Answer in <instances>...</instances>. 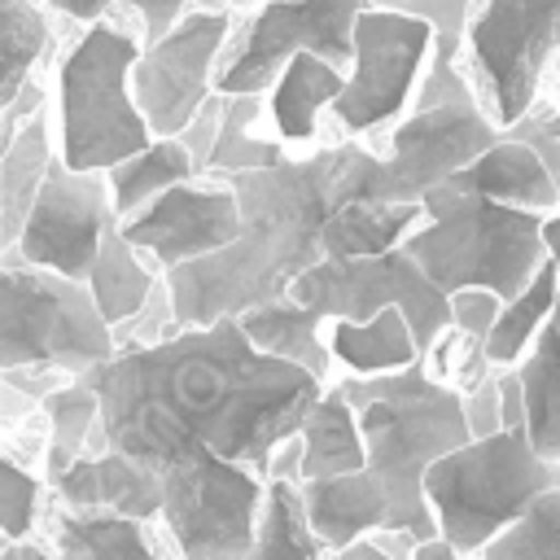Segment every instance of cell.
I'll use <instances>...</instances> for the list:
<instances>
[{
  "label": "cell",
  "mask_w": 560,
  "mask_h": 560,
  "mask_svg": "<svg viewBox=\"0 0 560 560\" xmlns=\"http://www.w3.org/2000/svg\"><path fill=\"white\" fill-rule=\"evenodd\" d=\"M477 560H560V490L542 494Z\"/></svg>",
  "instance_id": "d590c367"
},
{
  "label": "cell",
  "mask_w": 560,
  "mask_h": 560,
  "mask_svg": "<svg viewBox=\"0 0 560 560\" xmlns=\"http://www.w3.org/2000/svg\"><path fill=\"white\" fill-rule=\"evenodd\" d=\"M424 223V206H385V201H346L324 228V258H381L407 245Z\"/></svg>",
  "instance_id": "4316f807"
},
{
  "label": "cell",
  "mask_w": 560,
  "mask_h": 560,
  "mask_svg": "<svg viewBox=\"0 0 560 560\" xmlns=\"http://www.w3.org/2000/svg\"><path fill=\"white\" fill-rule=\"evenodd\" d=\"M0 560H57L52 542H39V538H22V542H4Z\"/></svg>",
  "instance_id": "7bdbcfd3"
},
{
  "label": "cell",
  "mask_w": 560,
  "mask_h": 560,
  "mask_svg": "<svg viewBox=\"0 0 560 560\" xmlns=\"http://www.w3.org/2000/svg\"><path fill=\"white\" fill-rule=\"evenodd\" d=\"M499 311H503V298L490 293V289H459V293H451V328L472 337V341H481V346H486Z\"/></svg>",
  "instance_id": "f35d334b"
},
{
  "label": "cell",
  "mask_w": 560,
  "mask_h": 560,
  "mask_svg": "<svg viewBox=\"0 0 560 560\" xmlns=\"http://www.w3.org/2000/svg\"><path fill=\"white\" fill-rule=\"evenodd\" d=\"M376 0H262L223 52L214 74L219 96H267L284 66L302 52H315L350 74L354 66V26L359 13Z\"/></svg>",
  "instance_id": "9c48e42d"
},
{
  "label": "cell",
  "mask_w": 560,
  "mask_h": 560,
  "mask_svg": "<svg viewBox=\"0 0 560 560\" xmlns=\"http://www.w3.org/2000/svg\"><path fill=\"white\" fill-rule=\"evenodd\" d=\"M542 236H547V254H551V262L560 267V210H556V214H547Z\"/></svg>",
  "instance_id": "bcb514c9"
},
{
  "label": "cell",
  "mask_w": 560,
  "mask_h": 560,
  "mask_svg": "<svg viewBox=\"0 0 560 560\" xmlns=\"http://www.w3.org/2000/svg\"><path fill=\"white\" fill-rule=\"evenodd\" d=\"M57 560H171L175 547L162 542L149 521L118 512H66L57 508L48 534Z\"/></svg>",
  "instance_id": "7402d4cb"
},
{
  "label": "cell",
  "mask_w": 560,
  "mask_h": 560,
  "mask_svg": "<svg viewBox=\"0 0 560 560\" xmlns=\"http://www.w3.org/2000/svg\"><path fill=\"white\" fill-rule=\"evenodd\" d=\"M298 438L306 451L302 455V481H328V477H346V472L368 468L363 424H359V411L350 407V398L341 394V385H328L319 394V402L302 420Z\"/></svg>",
  "instance_id": "d4e9b609"
},
{
  "label": "cell",
  "mask_w": 560,
  "mask_h": 560,
  "mask_svg": "<svg viewBox=\"0 0 560 560\" xmlns=\"http://www.w3.org/2000/svg\"><path fill=\"white\" fill-rule=\"evenodd\" d=\"M44 503V481L39 472H26L18 459L0 464V521H4V538L22 542L35 525H39V508Z\"/></svg>",
  "instance_id": "8d00e7d4"
},
{
  "label": "cell",
  "mask_w": 560,
  "mask_h": 560,
  "mask_svg": "<svg viewBox=\"0 0 560 560\" xmlns=\"http://www.w3.org/2000/svg\"><path fill=\"white\" fill-rule=\"evenodd\" d=\"M262 101L267 96H223V127H219V144L210 153L206 175L236 179V175H249V171L280 166L289 158L276 136H258Z\"/></svg>",
  "instance_id": "1f68e13d"
},
{
  "label": "cell",
  "mask_w": 560,
  "mask_h": 560,
  "mask_svg": "<svg viewBox=\"0 0 560 560\" xmlns=\"http://www.w3.org/2000/svg\"><path fill=\"white\" fill-rule=\"evenodd\" d=\"M468 83L508 131L538 105V83L560 52V0H477L468 18Z\"/></svg>",
  "instance_id": "30bf717a"
},
{
  "label": "cell",
  "mask_w": 560,
  "mask_h": 560,
  "mask_svg": "<svg viewBox=\"0 0 560 560\" xmlns=\"http://www.w3.org/2000/svg\"><path fill=\"white\" fill-rule=\"evenodd\" d=\"M57 162V122L48 114L26 118L9 140H0V245L13 249L22 223Z\"/></svg>",
  "instance_id": "ffe728a7"
},
{
  "label": "cell",
  "mask_w": 560,
  "mask_h": 560,
  "mask_svg": "<svg viewBox=\"0 0 560 560\" xmlns=\"http://www.w3.org/2000/svg\"><path fill=\"white\" fill-rule=\"evenodd\" d=\"M372 166V149L332 144L236 175L232 188L241 197V236L223 254L166 271L179 328H210L289 298L293 280L324 262L328 219L346 201H368Z\"/></svg>",
  "instance_id": "7a4b0ae2"
},
{
  "label": "cell",
  "mask_w": 560,
  "mask_h": 560,
  "mask_svg": "<svg viewBox=\"0 0 560 560\" xmlns=\"http://www.w3.org/2000/svg\"><path fill=\"white\" fill-rule=\"evenodd\" d=\"M118 228L166 276L175 267L223 254L241 236V197H236L232 179L201 175L192 184H179V188L162 192L153 206L122 219Z\"/></svg>",
  "instance_id": "2e32d148"
},
{
  "label": "cell",
  "mask_w": 560,
  "mask_h": 560,
  "mask_svg": "<svg viewBox=\"0 0 560 560\" xmlns=\"http://www.w3.org/2000/svg\"><path fill=\"white\" fill-rule=\"evenodd\" d=\"M328 560H394V556L385 547H376L372 538H363V542H354L346 551H328Z\"/></svg>",
  "instance_id": "ee69618b"
},
{
  "label": "cell",
  "mask_w": 560,
  "mask_h": 560,
  "mask_svg": "<svg viewBox=\"0 0 560 560\" xmlns=\"http://www.w3.org/2000/svg\"><path fill=\"white\" fill-rule=\"evenodd\" d=\"M39 4L48 13L70 18V22H83V26L109 18V9H127L140 22V31H144V48L158 44V39H166L197 9V0H39Z\"/></svg>",
  "instance_id": "e575fe53"
},
{
  "label": "cell",
  "mask_w": 560,
  "mask_h": 560,
  "mask_svg": "<svg viewBox=\"0 0 560 560\" xmlns=\"http://www.w3.org/2000/svg\"><path fill=\"white\" fill-rule=\"evenodd\" d=\"M118 359V332L101 315L83 280L22 267H0V363L4 372L48 368L61 376H88Z\"/></svg>",
  "instance_id": "52a82bcc"
},
{
  "label": "cell",
  "mask_w": 560,
  "mask_h": 560,
  "mask_svg": "<svg viewBox=\"0 0 560 560\" xmlns=\"http://www.w3.org/2000/svg\"><path fill=\"white\" fill-rule=\"evenodd\" d=\"M376 4H398V0H376Z\"/></svg>",
  "instance_id": "7dc6e473"
},
{
  "label": "cell",
  "mask_w": 560,
  "mask_h": 560,
  "mask_svg": "<svg viewBox=\"0 0 560 560\" xmlns=\"http://www.w3.org/2000/svg\"><path fill=\"white\" fill-rule=\"evenodd\" d=\"M44 420H48V442H44V477H61L74 459L88 455L96 429H101V394L74 376L70 385H61L57 394H48L44 402Z\"/></svg>",
  "instance_id": "4dcf8cb0"
},
{
  "label": "cell",
  "mask_w": 560,
  "mask_h": 560,
  "mask_svg": "<svg viewBox=\"0 0 560 560\" xmlns=\"http://www.w3.org/2000/svg\"><path fill=\"white\" fill-rule=\"evenodd\" d=\"M433 66V22L398 4H372L354 26V66L346 92L328 109L346 136L394 122Z\"/></svg>",
  "instance_id": "7c38bea8"
},
{
  "label": "cell",
  "mask_w": 560,
  "mask_h": 560,
  "mask_svg": "<svg viewBox=\"0 0 560 560\" xmlns=\"http://www.w3.org/2000/svg\"><path fill=\"white\" fill-rule=\"evenodd\" d=\"M83 381L101 394L109 451L158 472L184 451H214L262 477H271L276 446L302 429L328 389L306 368L254 350L241 319L122 350Z\"/></svg>",
  "instance_id": "6da1fadb"
},
{
  "label": "cell",
  "mask_w": 560,
  "mask_h": 560,
  "mask_svg": "<svg viewBox=\"0 0 560 560\" xmlns=\"http://www.w3.org/2000/svg\"><path fill=\"white\" fill-rule=\"evenodd\" d=\"M556 101H560V79H556Z\"/></svg>",
  "instance_id": "c3c4849f"
},
{
  "label": "cell",
  "mask_w": 560,
  "mask_h": 560,
  "mask_svg": "<svg viewBox=\"0 0 560 560\" xmlns=\"http://www.w3.org/2000/svg\"><path fill=\"white\" fill-rule=\"evenodd\" d=\"M503 136H512V140H525L542 162H547V171H551V179H556V188H560V101L556 105H534L516 127H508Z\"/></svg>",
  "instance_id": "74e56055"
},
{
  "label": "cell",
  "mask_w": 560,
  "mask_h": 560,
  "mask_svg": "<svg viewBox=\"0 0 560 560\" xmlns=\"http://www.w3.org/2000/svg\"><path fill=\"white\" fill-rule=\"evenodd\" d=\"M525 389V433L538 455L560 459V302L529 346V354L512 368Z\"/></svg>",
  "instance_id": "f1b7e54d"
},
{
  "label": "cell",
  "mask_w": 560,
  "mask_h": 560,
  "mask_svg": "<svg viewBox=\"0 0 560 560\" xmlns=\"http://www.w3.org/2000/svg\"><path fill=\"white\" fill-rule=\"evenodd\" d=\"M341 394L359 411L368 442V472L394 499V529L416 542H438V521L424 499L429 468L468 446L472 429L464 416V394L416 363L394 376H346Z\"/></svg>",
  "instance_id": "3957f363"
},
{
  "label": "cell",
  "mask_w": 560,
  "mask_h": 560,
  "mask_svg": "<svg viewBox=\"0 0 560 560\" xmlns=\"http://www.w3.org/2000/svg\"><path fill=\"white\" fill-rule=\"evenodd\" d=\"M420 206L424 223L407 236L402 249L446 298L459 289H490L512 302L551 258L542 214L499 206L455 184L433 188Z\"/></svg>",
  "instance_id": "5b68a950"
},
{
  "label": "cell",
  "mask_w": 560,
  "mask_h": 560,
  "mask_svg": "<svg viewBox=\"0 0 560 560\" xmlns=\"http://www.w3.org/2000/svg\"><path fill=\"white\" fill-rule=\"evenodd\" d=\"M346 92V70L302 52L284 66V74L276 79V88L267 92V118H271V136L289 149V144H311L319 136V114L337 105V96Z\"/></svg>",
  "instance_id": "44dd1931"
},
{
  "label": "cell",
  "mask_w": 560,
  "mask_h": 560,
  "mask_svg": "<svg viewBox=\"0 0 560 560\" xmlns=\"http://www.w3.org/2000/svg\"><path fill=\"white\" fill-rule=\"evenodd\" d=\"M293 302L319 311L324 319H350L368 324L398 306L416 332V341L429 350L451 328V298L420 271V262L407 249L381 254V258H324L289 289Z\"/></svg>",
  "instance_id": "8fae6325"
},
{
  "label": "cell",
  "mask_w": 560,
  "mask_h": 560,
  "mask_svg": "<svg viewBox=\"0 0 560 560\" xmlns=\"http://www.w3.org/2000/svg\"><path fill=\"white\" fill-rule=\"evenodd\" d=\"M0 18H4V79H0V109H4L35 79V66L44 61L52 31H48V9L39 0H4Z\"/></svg>",
  "instance_id": "836d02e7"
},
{
  "label": "cell",
  "mask_w": 560,
  "mask_h": 560,
  "mask_svg": "<svg viewBox=\"0 0 560 560\" xmlns=\"http://www.w3.org/2000/svg\"><path fill=\"white\" fill-rule=\"evenodd\" d=\"M455 188L464 192H481L499 206H512V210H529V214H556L560 210V188L547 171V162L525 144V140H512L503 136L490 153H481L464 175L451 179Z\"/></svg>",
  "instance_id": "d6986e66"
},
{
  "label": "cell",
  "mask_w": 560,
  "mask_h": 560,
  "mask_svg": "<svg viewBox=\"0 0 560 560\" xmlns=\"http://www.w3.org/2000/svg\"><path fill=\"white\" fill-rule=\"evenodd\" d=\"M411 560H472V556H459L455 547H446V542L438 538V542H420Z\"/></svg>",
  "instance_id": "f6af8a7d"
},
{
  "label": "cell",
  "mask_w": 560,
  "mask_h": 560,
  "mask_svg": "<svg viewBox=\"0 0 560 560\" xmlns=\"http://www.w3.org/2000/svg\"><path fill=\"white\" fill-rule=\"evenodd\" d=\"M162 280H166L162 267H158L144 249H136V245L122 236V228H109L105 241H101V254H96V262H92L88 289H92L101 315H105L114 328H122V324H131V319L149 306V298L162 289Z\"/></svg>",
  "instance_id": "484cf974"
},
{
  "label": "cell",
  "mask_w": 560,
  "mask_h": 560,
  "mask_svg": "<svg viewBox=\"0 0 560 560\" xmlns=\"http://www.w3.org/2000/svg\"><path fill=\"white\" fill-rule=\"evenodd\" d=\"M192 179H201V166L188 153V144L179 136H158L149 149H140L136 158H127L109 171V192H114L118 223L140 214L144 206H153L162 192H171L179 184H192Z\"/></svg>",
  "instance_id": "83f0119b"
},
{
  "label": "cell",
  "mask_w": 560,
  "mask_h": 560,
  "mask_svg": "<svg viewBox=\"0 0 560 560\" xmlns=\"http://www.w3.org/2000/svg\"><path fill=\"white\" fill-rule=\"evenodd\" d=\"M464 416L472 438H494L503 433V394H499V372H490L477 389L464 394Z\"/></svg>",
  "instance_id": "ab89813d"
},
{
  "label": "cell",
  "mask_w": 560,
  "mask_h": 560,
  "mask_svg": "<svg viewBox=\"0 0 560 560\" xmlns=\"http://www.w3.org/2000/svg\"><path fill=\"white\" fill-rule=\"evenodd\" d=\"M109 228H118L109 175L70 171L57 158L39 197H35V206H31V214H26V223H22L18 245L4 249V258L88 284L92 262H96L101 241H105Z\"/></svg>",
  "instance_id": "9a60e30c"
},
{
  "label": "cell",
  "mask_w": 560,
  "mask_h": 560,
  "mask_svg": "<svg viewBox=\"0 0 560 560\" xmlns=\"http://www.w3.org/2000/svg\"><path fill=\"white\" fill-rule=\"evenodd\" d=\"M262 508L267 477L214 451H184L162 468V525L179 560H245Z\"/></svg>",
  "instance_id": "ba28073f"
},
{
  "label": "cell",
  "mask_w": 560,
  "mask_h": 560,
  "mask_svg": "<svg viewBox=\"0 0 560 560\" xmlns=\"http://www.w3.org/2000/svg\"><path fill=\"white\" fill-rule=\"evenodd\" d=\"M551 490H560V459L538 455L525 429L472 438L424 477L438 538L472 560Z\"/></svg>",
  "instance_id": "8992f818"
},
{
  "label": "cell",
  "mask_w": 560,
  "mask_h": 560,
  "mask_svg": "<svg viewBox=\"0 0 560 560\" xmlns=\"http://www.w3.org/2000/svg\"><path fill=\"white\" fill-rule=\"evenodd\" d=\"M236 35L232 9H192L166 39L149 44L131 70V92L153 136H184L210 105L214 74Z\"/></svg>",
  "instance_id": "5bb4252c"
},
{
  "label": "cell",
  "mask_w": 560,
  "mask_h": 560,
  "mask_svg": "<svg viewBox=\"0 0 560 560\" xmlns=\"http://www.w3.org/2000/svg\"><path fill=\"white\" fill-rule=\"evenodd\" d=\"M48 486H52L57 508H66V512H118V516H136V521L162 516V472L122 451H105L96 459H74Z\"/></svg>",
  "instance_id": "e0dca14e"
},
{
  "label": "cell",
  "mask_w": 560,
  "mask_h": 560,
  "mask_svg": "<svg viewBox=\"0 0 560 560\" xmlns=\"http://www.w3.org/2000/svg\"><path fill=\"white\" fill-rule=\"evenodd\" d=\"M298 490H302L306 521L328 551H346L363 538L394 529V499L368 468L328 477V481H302Z\"/></svg>",
  "instance_id": "ac0fdd59"
},
{
  "label": "cell",
  "mask_w": 560,
  "mask_h": 560,
  "mask_svg": "<svg viewBox=\"0 0 560 560\" xmlns=\"http://www.w3.org/2000/svg\"><path fill=\"white\" fill-rule=\"evenodd\" d=\"M328 350L350 376H363V381L368 376H394V372L424 363V346L416 341V332L398 306H389L385 315H376L368 324L332 319L328 324Z\"/></svg>",
  "instance_id": "cb8c5ba5"
},
{
  "label": "cell",
  "mask_w": 560,
  "mask_h": 560,
  "mask_svg": "<svg viewBox=\"0 0 560 560\" xmlns=\"http://www.w3.org/2000/svg\"><path fill=\"white\" fill-rule=\"evenodd\" d=\"M245 560H328V547L315 538L306 508H302V490L293 481H280V477L267 481L258 542Z\"/></svg>",
  "instance_id": "d6a6232c"
},
{
  "label": "cell",
  "mask_w": 560,
  "mask_h": 560,
  "mask_svg": "<svg viewBox=\"0 0 560 560\" xmlns=\"http://www.w3.org/2000/svg\"><path fill=\"white\" fill-rule=\"evenodd\" d=\"M499 394H503V429H525V389L516 372H499Z\"/></svg>",
  "instance_id": "b9f144b4"
},
{
  "label": "cell",
  "mask_w": 560,
  "mask_h": 560,
  "mask_svg": "<svg viewBox=\"0 0 560 560\" xmlns=\"http://www.w3.org/2000/svg\"><path fill=\"white\" fill-rule=\"evenodd\" d=\"M144 52L136 18H101L83 26L70 52L57 61V158L70 171L109 175L118 162L149 149L158 136L144 122L131 70Z\"/></svg>",
  "instance_id": "277c9868"
},
{
  "label": "cell",
  "mask_w": 560,
  "mask_h": 560,
  "mask_svg": "<svg viewBox=\"0 0 560 560\" xmlns=\"http://www.w3.org/2000/svg\"><path fill=\"white\" fill-rule=\"evenodd\" d=\"M328 324L332 319H324L319 311H311L293 298H280V302H267V306H254L241 315V328L254 350H262L280 363L306 368L319 381H328V368L337 363L328 350Z\"/></svg>",
  "instance_id": "603a6c76"
},
{
  "label": "cell",
  "mask_w": 560,
  "mask_h": 560,
  "mask_svg": "<svg viewBox=\"0 0 560 560\" xmlns=\"http://www.w3.org/2000/svg\"><path fill=\"white\" fill-rule=\"evenodd\" d=\"M499 140H503V127L477 101L411 109L394 127L385 158H376V166H372L368 201L420 206L433 188L464 175Z\"/></svg>",
  "instance_id": "4fadbf2b"
},
{
  "label": "cell",
  "mask_w": 560,
  "mask_h": 560,
  "mask_svg": "<svg viewBox=\"0 0 560 560\" xmlns=\"http://www.w3.org/2000/svg\"><path fill=\"white\" fill-rule=\"evenodd\" d=\"M556 302H560V267L547 258L542 271L512 302H503V311H499V319H494V328L486 337V359L499 372H512L529 354V346L538 341V332L547 328Z\"/></svg>",
  "instance_id": "f546056e"
},
{
  "label": "cell",
  "mask_w": 560,
  "mask_h": 560,
  "mask_svg": "<svg viewBox=\"0 0 560 560\" xmlns=\"http://www.w3.org/2000/svg\"><path fill=\"white\" fill-rule=\"evenodd\" d=\"M219 127H223V96L214 92L210 96V105L188 122V131L179 136L184 144H188V153L197 158V166H201V175H206V166H210V153H214V144H219Z\"/></svg>",
  "instance_id": "60d3db41"
}]
</instances>
